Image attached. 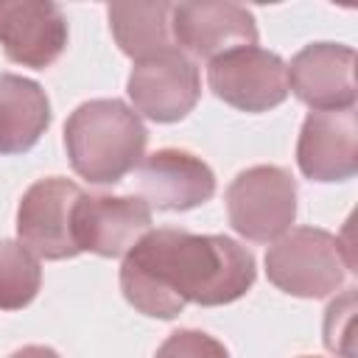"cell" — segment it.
Here are the masks:
<instances>
[{"mask_svg":"<svg viewBox=\"0 0 358 358\" xmlns=\"http://www.w3.org/2000/svg\"><path fill=\"white\" fill-rule=\"evenodd\" d=\"M255 277V257L238 241L162 227L123 255L120 291L134 310L173 319L187 302L215 308L246 296Z\"/></svg>","mask_w":358,"mask_h":358,"instance_id":"obj_1","label":"cell"},{"mask_svg":"<svg viewBox=\"0 0 358 358\" xmlns=\"http://www.w3.org/2000/svg\"><path fill=\"white\" fill-rule=\"evenodd\" d=\"M148 131L140 115L117 98L78 103L64 123V148L73 171L90 185H117L145 157Z\"/></svg>","mask_w":358,"mask_h":358,"instance_id":"obj_2","label":"cell"},{"mask_svg":"<svg viewBox=\"0 0 358 358\" xmlns=\"http://www.w3.org/2000/svg\"><path fill=\"white\" fill-rule=\"evenodd\" d=\"M352 255L327 229L296 227L277 238L266 252V277L280 291L299 299L336 294L352 268Z\"/></svg>","mask_w":358,"mask_h":358,"instance_id":"obj_3","label":"cell"},{"mask_svg":"<svg viewBox=\"0 0 358 358\" xmlns=\"http://www.w3.org/2000/svg\"><path fill=\"white\" fill-rule=\"evenodd\" d=\"M232 229L252 243H274L296 218V182L280 165L241 171L227 187Z\"/></svg>","mask_w":358,"mask_h":358,"instance_id":"obj_4","label":"cell"},{"mask_svg":"<svg viewBox=\"0 0 358 358\" xmlns=\"http://www.w3.org/2000/svg\"><path fill=\"white\" fill-rule=\"evenodd\" d=\"M84 190L64 179L48 176L34 182L17 207V238L20 243L45 260H67L81 255L76 246V207Z\"/></svg>","mask_w":358,"mask_h":358,"instance_id":"obj_5","label":"cell"},{"mask_svg":"<svg viewBox=\"0 0 358 358\" xmlns=\"http://www.w3.org/2000/svg\"><path fill=\"white\" fill-rule=\"evenodd\" d=\"M126 92L131 109L154 123H176L193 112L201 98V76L196 62L176 45L134 62Z\"/></svg>","mask_w":358,"mask_h":358,"instance_id":"obj_6","label":"cell"},{"mask_svg":"<svg viewBox=\"0 0 358 358\" xmlns=\"http://www.w3.org/2000/svg\"><path fill=\"white\" fill-rule=\"evenodd\" d=\"M207 84L213 95L241 112H268L288 98L285 62L257 45L235 48L207 67Z\"/></svg>","mask_w":358,"mask_h":358,"instance_id":"obj_7","label":"cell"},{"mask_svg":"<svg viewBox=\"0 0 358 358\" xmlns=\"http://www.w3.org/2000/svg\"><path fill=\"white\" fill-rule=\"evenodd\" d=\"M171 34L182 53L193 59H218L235 48L257 45L255 14L229 0H190L173 3Z\"/></svg>","mask_w":358,"mask_h":358,"instance_id":"obj_8","label":"cell"},{"mask_svg":"<svg viewBox=\"0 0 358 358\" xmlns=\"http://www.w3.org/2000/svg\"><path fill=\"white\" fill-rule=\"evenodd\" d=\"M134 187L148 207L193 210L215 196V173L185 148H159L134 168Z\"/></svg>","mask_w":358,"mask_h":358,"instance_id":"obj_9","label":"cell"},{"mask_svg":"<svg viewBox=\"0 0 358 358\" xmlns=\"http://www.w3.org/2000/svg\"><path fill=\"white\" fill-rule=\"evenodd\" d=\"M296 165L310 182H347L358 171V115L350 109L308 112L296 140Z\"/></svg>","mask_w":358,"mask_h":358,"instance_id":"obj_10","label":"cell"},{"mask_svg":"<svg viewBox=\"0 0 358 358\" xmlns=\"http://www.w3.org/2000/svg\"><path fill=\"white\" fill-rule=\"evenodd\" d=\"M73 229L78 252L120 257L151 232V207L140 196L84 193L76 207Z\"/></svg>","mask_w":358,"mask_h":358,"instance_id":"obj_11","label":"cell"},{"mask_svg":"<svg viewBox=\"0 0 358 358\" xmlns=\"http://www.w3.org/2000/svg\"><path fill=\"white\" fill-rule=\"evenodd\" d=\"M0 45L14 64L45 70L67 48V17L50 0H0Z\"/></svg>","mask_w":358,"mask_h":358,"instance_id":"obj_12","label":"cell"},{"mask_svg":"<svg viewBox=\"0 0 358 358\" xmlns=\"http://www.w3.org/2000/svg\"><path fill=\"white\" fill-rule=\"evenodd\" d=\"M288 70V92L313 112L355 106V50L341 42L305 45Z\"/></svg>","mask_w":358,"mask_h":358,"instance_id":"obj_13","label":"cell"},{"mask_svg":"<svg viewBox=\"0 0 358 358\" xmlns=\"http://www.w3.org/2000/svg\"><path fill=\"white\" fill-rule=\"evenodd\" d=\"M50 126L48 92L25 76L0 73V154H22Z\"/></svg>","mask_w":358,"mask_h":358,"instance_id":"obj_14","label":"cell"},{"mask_svg":"<svg viewBox=\"0 0 358 358\" xmlns=\"http://www.w3.org/2000/svg\"><path fill=\"white\" fill-rule=\"evenodd\" d=\"M171 8H173V3H165V0L106 6L109 31H112L117 48L134 62L173 48Z\"/></svg>","mask_w":358,"mask_h":358,"instance_id":"obj_15","label":"cell"},{"mask_svg":"<svg viewBox=\"0 0 358 358\" xmlns=\"http://www.w3.org/2000/svg\"><path fill=\"white\" fill-rule=\"evenodd\" d=\"M42 285L39 257L20 241L0 238V310H20L31 305Z\"/></svg>","mask_w":358,"mask_h":358,"instance_id":"obj_16","label":"cell"},{"mask_svg":"<svg viewBox=\"0 0 358 358\" xmlns=\"http://www.w3.org/2000/svg\"><path fill=\"white\" fill-rule=\"evenodd\" d=\"M352 319H355V291L347 288L344 296L333 299L324 310V347L344 358H355L352 352Z\"/></svg>","mask_w":358,"mask_h":358,"instance_id":"obj_17","label":"cell"},{"mask_svg":"<svg viewBox=\"0 0 358 358\" xmlns=\"http://www.w3.org/2000/svg\"><path fill=\"white\" fill-rule=\"evenodd\" d=\"M154 358H229V352L204 330H176L159 344Z\"/></svg>","mask_w":358,"mask_h":358,"instance_id":"obj_18","label":"cell"},{"mask_svg":"<svg viewBox=\"0 0 358 358\" xmlns=\"http://www.w3.org/2000/svg\"><path fill=\"white\" fill-rule=\"evenodd\" d=\"M8 358H62L56 350H50V347H42V344H28V347H22V350H17V352H11Z\"/></svg>","mask_w":358,"mask_h":358,"instance_id":"obj_19","label":"cell"},{"mask_svg":"<svg viewBox=\"0 0 358 358\" xmlns=\"http://www.w3.org/2000/svg\"><path fill=\"white\" fill-rule=\"evenodd\" d=\"M299 358H316V355H299Z\"/></svg>","mask_w":358,"mask_h":358,"instance_id":"obj_20","label":"cell"}]
</instances>
